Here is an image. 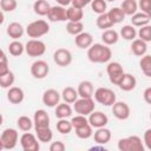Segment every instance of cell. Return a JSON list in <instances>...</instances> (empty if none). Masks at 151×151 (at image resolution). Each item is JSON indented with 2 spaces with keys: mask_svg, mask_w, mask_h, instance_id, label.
I'll use <instances>...</instances> for the list:
<instances>
[{
  "mask_svg": "<svg viewBox=\"0 0 151 151\" xmlns=\"http://www.w3.org/2000/svg\"><path fill=\"white\" fill-rule=\"evenodd\" d=\"M92 129L93 127L90 124H86V125L80 126V127H77L74 130H76V134H77L78 138H80V139H88L93 134V130Z\"/></svg>",
  "mask_w": 151,
  "mask_h": 151,
  "instance_id": "74e56055",
  "label": "cell"
},
{
  "mask_svg": "<svg viewBox=\"0 0 151 151\" xmlns=\"http://www.w3.org/2000/svg\"><path fill=\"white\" fill-rule=\"evenodd\" d=\"M20 145L24 151H38L39 150V142L35 134L31 133L29 131L25 132L20 137Z\"/></svg>",
  "mask_w": 151,
  "mask_h": 151,
  "instance_id": "9c48e42d",
  "label": "cell"
},
{
  "mask_svg": "<svg viewBox=\"0 0 151 151\" xmlns=\"http://www.w3.org/2000/svg\"><path fill=\"white\" fill-rule=\"evenodd\" d=\"M1 150H4V146H2V143H1V140H0V151Z\"/></svg>",
  "mask_w": 151,
  "mask_h": 151,
  "instance_id": "6f0895ef",
  "label": "cell"
},
{
  "mask_svg": "<svg viewBox=\"0 0 151 151\" xmlns=\"http://www.w3.org/2000/svg\"><path fill=\"white\" fill-rule=\"evenodd\" d=\"M130 106L125 101H114L112 104V113L119 120H125L130 117Z\"/></svg>",
  "mask_w": 151,
  "mask_h": 151,
  "instance_id": "4fadbf2b",
  "label": "cell"
},
{
  "mask_svg": "<svg viewBox=\"0 0 151 151\" xmlns=\"http://www.w3.org/2000/svg\"><path fill=\"white\" fill-rule=\"evenodd\" d=\"M111 57H112V51L105 44H99V42L92 44L87 48V58L91 63L104 64L110 61Z\"/></svg>",
  "mask_w": 151,
  "mask_h": 151,
  "instance_id": "6da1fadb",
  "label": "cell"
},
{
  "mask_svg": "<svg viewBox=\"0 0 151 151\" xmlns=\"http://www.w3.org/2000/svg\"><path fill=\"white\" fill-rule=\"evenodd\" d=\"M137 5L142 9L143 13L151 15V0H139Z\"/></svg>",
  "mask_w": 151,
  "mask_h": 151,
  "instance_id": "bcb514c9",
  "label": "cell"
},
{
  "mask_svg": "<svg viewBox=\"0 0 151 151\" xmlns=\"http://www.w3.org/2000/svg\"><path fill=\"white\" fill-rule=\"evenodd\" d=\"M96 25L98 28L100 29H107V28H111L113 27V22L110 20L107 13H101V14H98V18L96 19Z\"/></svg>",
  "mask_w": 151,
  "mask_h": 151,
  "instance_id": "836d02e7",
  "label": "cell"
},
{
  "mask_svg": "<svg viewBox=\"0 0 151 151\" xmlns=\"http://www.w3.org/2000/svg\"><path fill=\"white\" fill-rule=\"evenodd\" d=\"M66 31L71 35H77L84 31V24L81 21H68L66 24Z\"/></svg>",
  "mask_w": 151,
  "mask_h": 151,
  "instance_id": "d590c367",
  "label": "cell"
},
{
  "mask_svg": "<svg viewBox=\"0 0 151 151\" xmlns=\"http://www.w3.org/2000/svg\"><path fill=\"white\" fill-rule=\"evenodd\" d=\"M120 9L124 12L125 15H132L137 12L138 5L136 0H123L120 5Z\"/></svg>",
  "mask_w": 151,
  "mask_h": 151,
  "instance_id": "1f68e13d",
  "label": "cell"
},
{
  "mask_svg": "<svg viewBox=\"0 0 151 151\" xmlns=\"http://www.w3.org/2000/svg\"><path fill=\"white\" fill-rule=\"evenodd\" d=\"M106 72H107V76H109L110 81L113 85H118L119 81L122 80L124 73H125L124 70H123V66L118 61H111V63H109L107 66H106Z\"/></svg>",
  "mask_w": 151,
  "mask_h": 151,
  "instance_id": "ba28073f",
  "label": "cell"
},
{
  "mask_svg": "<svg viewBox=\"0 0 151 151\" xmlns=\"http://www.w3.org/2000/svg\"><path fill=\"white\" fill-rule=\"evenodd\" d=\"M94 100L104 106H112V104L117 100L116 93L109 87H98L93 92Z\"/></svg>",
  "mask_w": 151,
  "mask_h": 151,
  "instance_id": "277c9868",
  "label": "cell"
},
{
  "mask_svg": "<svg viewBox=\"0 0 151 151\" xmlns=\"http://www.w3.org/2000/svg\"><path fill=\"white\" fill-rule=\"evenodd\" d=\"M88 124L94 127V129H98V127H103V126H106L107 123H109V118L105 113H103L101 111H92L90 114H88Z\"/></svg>",
  "mask_w": 151,
  "mask_h": 151,
  "instance_id": "5bb4252c",
  "label": "cell"
},
{
  "mask_svg": "<svg viewBox=\"0 0 151 151\" xmlns=\"http://www.w3.org/2000/svg\"><path fill=\"white\" fill-rule=\"evenodd\" d=\"M2 123H4V117H2V114L0 113V126L2 125Z\"/></svg>",
  "mask_w": 151,
  "mask_h": 151,
  "instance_id": "9f6ffc18",
  "label": "cell"
},
{
  "mask_svg": "<svg viewBox=\"0 0 151 151\" xmlns=\"http://www.w3.org/2000/svg\"><path fill=\"white\" fill-rule=\"evenodd\" d=\"M17 125H18L19 130H21L24 132H27L33 127V120L27 116H21V117L18 118Z\"/></svg>",
  "mask_w": 151,
  "mask_h": 151,
  "instance_id": "f35d334b",
  "label": "cell"
},
{
  "mask_svg": "<svg viewBox=\"0 0 151 151\" xmlns=\"http://www.w3.org/2000/svg\"><path fill=\"white\" fill-rule=\"evenodd\" d=\"M65 149H66V145L63 142H60V140L53 142L50 145V151H64Z\"/></svg>",
  "mask_w": 151,
  "mask_h": 151,
  "instance_id": "7dc6e473",
  "label": "cell"
},
{
  "mask_svg": "<svg viewBox=\"0 0 151 151\" xmlns=\"http://www.w3.org/2000/svg\"><path fill=\"white\" fill-rule=\"evenodd\" d=\"M131 51L134 55L137 57H142L144 54H146L147 51V42L143 41L142 39H133L132 44H131Z\"/></svg>",
  "mask_w": 151,
  "mask_h": 151,
  "instance_id": "d4e9b609",
  "label": "cell"
},
{
  "mask_svg": "<svg viewBox=\"0 0 151 151\" xmlns=\"http://www.w3.org/2000/svg\"><path fill=\"white\" fill-rule=\"evenodd\" d=\"M50 8H51V5L46 0H37L33 4V11H34V13L38 14V15H40V17L47 15Z\"/></svg>",
  "mask_w": 151,
  "mask_h": 151,
  "instance_id": "f1b7e54d",
  "label": "cell"
},
{
  "mask_svg": "<svg viewBox=\"0 0 151 151\" xmlns=\"http://www.w3.org/2000/svg\"><path fill=\"white\" fill-rule=\"evenodd\" d=\"M101 40H103V44L110 46V45H114L117 44L118 39H119V34L117 31L112 29V28H107V29H104L103 33H101Z\"/></svg>",
  "mask_w": 151,
  "mask_h": 151,
  "instance_id": "cb8c5ba5",
  "label": "cell"
},
{
  "mask_svg": "<svg viewBox=\"0 0 151 151\" xmlns=\"http://www.w3.org/2000/svg\"><path fill=\"white\" fill-rule=\"evenodd\" d=\"M60 93L54 88H48L42 93V104L47 107H55L60 101Z\"/></svg>",
  "mask_w": 151,
  "mask_h": 151,
  "instance_id": "9a60e30c",
  "label": "cell"
},
{
  "mask_svg": "<svg viewBox=\"0 0 151 151\" xmlns=\"http://www.w3.org/2000/svg\"><path fill=\"white\" fill-rule=\"evenodd\" d=\"M91 8L94 13L97 14H101L106 12L107 8V4L105 0H92L91 1Z\"/></svg>",
  "mask_w": 151,
  "mask_h": 151,
  "instance_id": "b9f144b4",
  "label": "cell"
},
{
  "mask_svg": "<svg viewBox=\"0 0 151 151\" xmlns=\"http://www.w3.org/2000/svg\"><path fill=\"white\" fill-rule=\"evenodd\" d=\"M14 80H15L14 73L12 71H8L7 73H5L4 76L0 77V87H2V88H9L14 84Z\"/></svg>",
  "mask_w": 151,
  "mask_h": 151,
  "instance_id": "60d3db41",
  "label": "cell"
},
{
  "mask_svg": "<svg viewBox=\"0 0 151 151\" xmlns=\"http://www.w3.org/2000/svg\"><path fill=\"white\" fill-rule=\"evenodd\" d=\"M105 1H116V0H105Z\"/></svg>",
  "mask_w": 151,
  "mask_h": 151,
  "instance_id": "680465c9",
  "label": "cell"
},
{
  "mask_svg": "<svg viewBox=\"0 0 151 151\" xmlns=\"http://www.w3.org/2000/svg\"><path fill=\"white\" fill-rule=\"evenodd\" d=\"M25 32L27 33V35L32 39H38L45 34H47L50 32V24L45 20H35L32 21L27 25V27L25 28Z\"/></svg>",
  "mask_w": 151,
  "mask_h": 151,
  "instance_id": "3957f363",
  "label": "cell"
},
{
  "mask_svg": "<svg viewBox=\"0 0 151 151\" xmlns=\"http://www.w3.org/2000/svg\"><path fill=\"white\" fill-rule=\"evenodd\" d=\"M72 124L70 120H67V118H63L57 122V130L61 134H68L72 131Z\"/></svg>",
  "mask_w": 151,
  "mask_h": 151,
  "instance_id": "ab89813d",
  "label": "cell"
},
{
  "mask_svg": "<svg viewBox=\"0 0 151 151\" xmlns=\"http://www.w3.org/2000/svg\"><path fill=\"white\" fill-rule=\"evenodd\" d=\"M31 74L35 79H44L48 76L50 66L45 60H35L31 65Z\"/></svg>",
  "mask_w": 151,
  "mask_h": 151,
  "instance_id": "30bf717a",
  "label": "cell"
},
{
  "mask_svg": "<svg viewBox=\"0 0 151 151\" xmlns=\"http://www.w3.org/2000/svg\"><path fill=\"white\" fill-rule=\"evenodd\" d=\"M70 122H71L73 129H77V127H80V126H84V125L88 124V120H87L86 116H83V114H77Z\"/></svg>",
  "mask_w": 151,
  "mask_h": 151,
  "instance_id": "f6af8a7d",
  "label": "cell"
},
{
  "mask_svg": "<svg viewBox=\"0 0 151 151\" xmlns=\"http://www.w3.org/2000/svg\"><path fill=\"white\" fill-rule=\"evenodd\" d=\"M5 21V15H4V12L0 9V25H2Z\"/></svg>",
  "mask_w": 151,
  "mask_h": 151,
  "instance_id": "db71d44e",
  "label": "cell"
},
{
  "mask_svg": "<svg viewBox=\"0 0 151 151\" xmlns=\"http://www.w3.org/2000/svg\"><path fill=\"white\" fill-rule=\"evenodd\" d=\"M8 71H9V67H8V61H7V59L0 60V77L4 76L5 73H7Z\"/></svg>",
  "mask_w": 151,
  "mask_h": 151,
  "instance_id": "f907efd6",
  "label": "cell"
},
{
  "mask_svg": "<svg viewBox=\"0 0 151 151\" xmlns=\"http://www.w3.org/2000/svg\"><path fill=\"white\" fill-rule=\"evenodd\" d=\"M139 67L142 70V72L150 78L151 77V55L150 54H144L142 55L140 60H139Z\"/></svg>",
  "mask_w": 151,
  "mask_h": 151,
  "instance_id": "e575fe53",
  "label": "cell"
},
{
  "mask_svg": "<svg viewBox=\"0 0 151 151\" xmlns=\"http://www.w3.org/2000/svg\"><path fill=\"white\" fill-rule=\"evenodd\" d=\"M2 59H7V57H6V54H5V52L0 48V60H2Z\"/></svg>",
  "mask_w": 151,
  "mask_h": 151,
  "instance_id": "11a10c76",
  "label": "cell"
},
{
  "mask_svg": "<svg viewBox=\"0 0 151 151\" xmlns=\"http://www.w3.org/2000/svg\"><path fill=\"white\" fill-rule=\"evenodd\" d=\"M94 137V142L97 144H100V145H104V144H107L111 139V131L109 129H106L105 126L103 127H98L97 131L94 132V134H92Z\"/></svg>",
  "mask_w": 151,
  "mask_h": 151,
  "instance_id": "7402d4cb",
  "label": "cell"
},
{
  "mask_svg": "<svg viewBox=\"0 0 151 151\" xmlns=\"http://www.w3.org/2000/svg\"><path fill=\"white\" fill-rule=\"evenodd\" d=\"M72 107L70 106V104H67V103H59L57 106H55V112H54V114H55V117L58 118V119H63V118H68V117H71L72 116Z\"/></svg>",
  "mask_w": 151,
  "mask_h": 151,
  "instance_id": "4316f807",
  "label": "cell"
},
{
  "mask_svg": "<svg viewBox=\"0 0 151 151\" xmlns=\"http://www.w3.org/2000/svg\"><path fill=\"white\" fill-rule=\"evenodd\" d=\"M150 19H151V15L145 14L143 12H139V13L136 12L134 14L131 15V25L134 27H142V26L149 25Z\"/></svg>",
  "mask_w": 151,
  "mask_h": 151,
  "instance_id": "603a6c76",
  "label": "cell"
},
{
  "mask_svg": "<svg viewBox=\"0 0 151 151\" xmlns=\"http://www.w3.org/2000/svg\"><path fill=\"white\" fill-rule=\"evenodd\" d=\"M0 140L2 143V146H4V150H12L17 146L18 144V140H19V134H18V131L15 129H12V127H8V129H5L0 136Z\"/></svg>",
  "mask_w": 151,
  "mask_h": 151,
  "instance_id": "5b68a950",
  "label": "cell"
},
{
  "mask_svg": "<svg viewBox=\"0 0 151 151\" xmlns=\"http://www.w3.org/2000/svg\"><path fill=\"white\" fill-rule=\"evenodd\" d=\"M47 19L52 22H61V21H66L67 20V15H66V8L64 6L60 5H55V6H51L48 13H47Z\"/></svg>",
  "mask_w": 151,
  "mask_h": 151,
  "instance_id": "7c38bea8",
  "label": "cell"
},
{
  "mask_svg": "<svg viewBox=\"0 0 151 151\" xmlns=\"http://www.w3.org/2000/svg\"><path fill=\"white\" fill-rule=\"evenodd\" d=\"M35 130V137L38 138L39 142L41 143H48L52 140L53 138V132L50 129V126L47 127H37Z\"/></svg>",
  "mask_w": 151,
  "mask_h": 151,
  "instance_id": "83f0119b",
  "label": "cell"
},
{
  "mask_svg": "<svg viewBox=\"0 0 151 151\" xmlns=\"http://www.w3.org/2000/svg\"><path fill=\"white\" fill-rule=\"evenodd\" d=\"M74 44H76L79 48H81V50L88 48V47L93 44V37H92L91 33L83 31L81 33H79V34L76 35V38H74Z\"/></svg>",
  "mask_w": 151,
  "mask_h": 151,
  "instance_id": "ac0fdd59",
  "label": "cell"
},
{
  "mask_svg": "<svg viewBox=\"0 0 151 151\" xmlns=\"http://www.w3.org/2000/svg\"><path fill=\"white\" fill-rule=\"evenodd\" d=\"M137 35L139 37V39H142L145 42H150L151 41V26L150 25H145L139 27Z\"/></svg>",
  "mask_w": 151,
  "mask_h": 151,
  "instance_id": "7bdbcfd3",
  "label": "cell"
},
{
  "mask_svg": "<svg viewBox=\"0 0 151 151\" xmlns=\"http://www.w3.org/2000/svg\"><path fill=\"white\" fill-rule=\"evenodd\" d=\"M25 52L29 57H41L46 52V45L39 39H29L25 45Z\"/></svg>",
  "mask_w": 151,
  "mask_h": 151,
  "instance_id": "52a82bcc",
  "label": "cell"
},
{
  "mask_svg": "<svg viewBox=\"0 0 151 151\" xmlns=\"http://www.w3.org/2000/svg\"><path fill=\"white\" fill-rule=\"evenodd\" d=\"M106 13H107L110 20L113 22V25L119 24V22H122V21L125 19V14H124V12L120 9V7H113V8H111V9H110L109 12H106Z\"/></svg>",
  "mask_w": 151,
  "mask_h": 151,
  "instance_id": "d6a6232c",
  "label": "cell"
},
{
  "mask_svg": "<svg viewBox=\"0 0 151 151\" xmlns=\"http://www.w3.org/2000/svg\"><path fill=\"white\" fill-rule=\"evenodd\" d=\"M77 92H78V96L80 98H92L93 92H94L93 84L90 80H83L79 83Z\"/></svg>",
  "mask_w": 151,
  "mask_h": 151,
  "instance_id": "ffe728a7",
  "label": "cell"
},
{
  "mask_svg": "<svg viewBox=\"0 0 151 151\" xmlns=\"http://www.w3.org/2000/svg\"><path fill=\"white\" fill-rule=\"evenodd\" d=\"M120 35H122L123 39L131 40L132 41L137 37V31H136L134 26H132V25H125V26H123L120 28Z\"/></svg>",
  "mask_w": 151,
  "mask_h": 151,
  "instance_id": "8d00e7d4",
  "label": "cell"
},
{
  "mask_svg": "<svg viewBox=\"0 0 151 151\" xmlns=\"http://www.w3.org/2000/svg\"><path fill=\"white\" fill-rule=\"evenodd\" d=\"M7 99L12 104H21L25 99V93L21 87L18 86H11L7 91Z\"/></svg>",
  "mask_w": 151,
  "mask_h": 151,
  "instance_id": "e0dca14e",
  "label": "cell"
},
{
  "mask_svg": "<svg viewBox=\"0 0 151 151\" xmlns=\"http://www.w3.org/2000/svg\"><path fill=\"white\" fill-rule=\"evenodd\" d=\"M136 85H137V79L134 78V76H132L130 73H124L122 80L119 81V84L117 86L120 90L129 92V91H132L136 87Z\"/></svg>",
  "mask_w": 151,
  "mask_h": 151,
  "instance_id": "44dd1931",
  "label": "cell"
},
{
  "mask_svg": "<svg viewBox=\"0 0 151 151\" xmlns=\"http://www.w3.org/2000/svg\"><path fill=\"white\" fill-rule=\"evenodd\" d=\"M94 100L92 98H78L73 103V110L78 114L88 116L92 111H94Z\"/></svg>",
  "mask_w": 151,
  "mask_h": 151,
  "instance_id": "8992f818",
  "label": "cell"
},
{
  "mask_svg": "<svg viewBox=\"0 0 151 151\" xmlns=\"http://www.w3.org/2000/svg\"><path fill=\"white\" fill-rule=\"evenodd\" d=\"M117 146L120 151H144L145 150L142 138L136 134L119 139Z\"/></svg>",
  "mask_w": 151,
  "mask_h": 151,
  "instance_id": "7a4b0ae2",
  "label": "cell"
},
{
  "mask_svg": "<svg viewBox=\"0 0 151 151\" xmlns=\"http://www.w3.org/2000/svg\"><path fill=\"white\" fill-rule=\"evenodd\" d=\"M57 2H58V5H60V6H68V5H71V1L72 0H55Z\"/></svg>",
  "mask_w": 151,
  "mask_h": 151,
  "instance_id": "f5cc1de1",
  "label": "cell"
},
{
  "mask_svg": "<svg viewBox=\"0 0 151 151\" xmlns=\"http://www.w3.org/2000/svg\"><path fill=\"white\" fill-rule=\"evenodd\" d=\"M143 140H144L145 147L149 149V150H151V129H147V130L144 132Z\"/></svg>",
  "mask_w": 151,
  "mask_h": 151,
  "instance_id": "c3c4849f",
  "label": "cell"
},
{
  "mask_svg": "<svg viewBox=\"0 0 151 151\" xmlns=\"http://www.w3.org/2000/svg\"><path fill=\"white\" fill-rule=\"evenodd\" d=\"M66 15L68 21H81V19L84 18V12L81 8L70 6L68 8H66Z\"/></svg>",
  "mask_w": 151,
  "mask_h": 151,
  "instance_id": "f546056e",
  "label": "cell"
},
{
  "mask_svg": "<svg viewBox=\"0 0 151 151\" xmlns=\"http://www.w3.org/2000/svg\"><path fill=\"white\" fill-rule=\"evenodd\" d=\"M18 6L17 0H0V7L2 12H13Z\"/></svg>",
  "mask_w": 151,
  "mask_h": 151,
  "instance_id": "ee69618b",
  "label": "cell"
},
{
  "mask_svg": "<svg viewBox=\"0 0 151 151\" xmlns=\"http://www.w3.org/2000/svg\"><path fill=\"white\" fill-rule=\"evenodd\" d=\"M143 98H144L146 104H151V87L150 86L145 88V91L143 93Z\"/></svg>",
  "mask_w": 151,
  "mask_h": 151,
  "instance_id": "816d5d0a",
  "label": "cell"
},
{
  "mask_svg": "<svg viewBox=\"0 0 151 151\" xmlns=\"http://www.w3.org/2000/svg\"><path fill=\"white\" fill-rule=\"evenodd\" d=\"M6 33H7V35H8L9 38H12L13 40H18L19 38H21V37L24 35L25 28H24V26H22L20 22L14 21V22H11V24L7 26Z\"/></svg>",
  "mask_w": 151,
  "mask_h": 151,
  "instance_id": "d6986e66",
  "label": "cell"
},
{
  "mask_svg": "<svg viewBox=\"0 0 151 151\" xmlns=\"http://www.w3.org/2000/svg\"><path fill=\"white\" fill-rule=\"evenodd\" d=\"M92 0H72L71 1V5L73 7H77V8H84L85 6H87L88 4H91Z\"/></svg>",
  "mask_w": 151,
  "mask_h": 151,
  "instance_id": "681fc988",
  "label": "cell"
},
{
  "mask_svg": "<svg viewBox=\"0 0 151 151\" xmlns=\"http://www.w3.org/2000/svg\"><path fill=\"white\" fill-rule=\"evenodd\" d=\"M54 63L60 67H66L72 63V53L67 48H58L53 53Z\"/></svg>",
  "mask_w": 151,
  "mask_h": 151,
  "instance_id": "8fae6325",
  "label": "cell"
},
{
  "mask_svg": "<svg viewBox=\"0 0 151 151\" xmlns=\"http://www.w3.org/2000/svg\"><path fill=\"white\" fill-rule=\"evenodd\" d=\"M33 126H34V129L50 126V116H48V113L45 110L40 109V110H37L34 112V116H33Z\"/></svg>",
  "mask_w": 151,
  "mask_h": 151,
  "instance_id": "2e32d148",
  "label": "cell"
},
{
  "mask_svg": "<svg viewBox=\"0 0 151 151\" xmlns=\"http://www.w3.org/2000/svg\"><path fill=\"white\" fill-rule=\"evenodd\" d=\"M8 52L13 57H20L25 52V45L19 40H13L8 44Z\"/></svg>",
  "mask_w": 151,
  "mask_h": 151,
  "instance_id": "4dcf8cb0",
  "label": "cell"
},
{
  "mask_svg": "<svg viewBox=\"0 0 151 151\" xmlns=\"http://www.w3.org/2000/svg\"><path fill=\"white\" fill-rule=\"evenodd\" d=\"M60 97H61V99L65 101V103H67V104H73L77 99H78V92H77V90L74 88V87H72V86H66V87H64V90H63V92L60 93Z\"/></svg>",
  "mask_w": 151,
  "mask_h": 151,
  "instance_id": "484cf974",
  "label": "cell"
}]
</instances>
